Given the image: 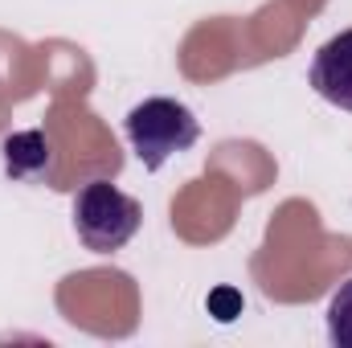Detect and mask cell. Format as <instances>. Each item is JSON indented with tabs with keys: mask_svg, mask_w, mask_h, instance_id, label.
I'll return each mask as SVG.
<instances>
[{
	"mask_svg": "<svg viewBox=\"0 0 352 348\" xmlns=\"http://www.w3.org/2000/svg\"><path fill=\"white\" fill-rule=\"evenodd\" d=\"M144 226V209L135 197L115 188L111 180H90L74 197V234L94 254L123 250Z\"/></svg>",
	"mask_w": 352,
	"mask_h": 348,
	"instance_id": "2",
	"label": "cell"
},
{
	"mask_svg": "<svg viewBox=\"0 0 352 348\" xmlns=\"http://www.w3.org/2000/svg\"><path fill=\"white\" fill-rule=\"evenodd\" d=\"M135 156L144 160L148 173H160L173 156L188 152L197 140H201V123L197 115L176 102V98H144L127 111V123H123Z\"/></svg>",
	"mask_w": 352,
	"mask_h": 348,
	"instance_id": "1",
	"label": "cell"
},
{
	"mask_svg": "<svg viewBox=\"0 0 352 348\" xmlns=\"http://www.w3.org/2000/svg\"><path fill=\"white\" fill-rule=\"evenodd\" d=\"M328 336L336 348H352V279L340 283V291L328 303Z\"/></svg>",
	"mask_w": 352,
	"mask_h": 348,
	"instance_id": "5",
	"label": "cell"
},
{
	"mask_svg": "<svg viewBox=\"0 0 352 348\" xmlns=\"http://www.w3.org/2000/svg\"><path fill=\"white\" fill-rule=\"evenodd\" d=\"M311 87L324 102H332L340 111H352V29L336 33L332 41H324L316 50Z\"/></svg>",
	"mask_w": 352,
	"mask_h": 348,
	"instance_id": "3",
	"label": "cell"
},
{
	"mask_svg": "<svg viewBox=\"0 0 352 348\" xmlns=\"http://www.w3.org/2000/svg\"><path fill=\"white\" fill-rule=\"evenodd\" d=\"M4 168L12 180H29V184H50L54 180V148L41 131H16L4 140Z\"/></svg>",
	"mask_w": 352,
	"mask_h": 348,
	"instance_id": "4",
	"label": "cell"
}]
</instances>
